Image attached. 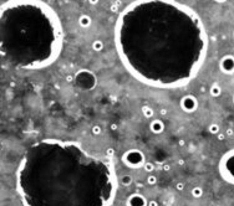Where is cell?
<instances>
[{"instance_id": "26", "label": "cell", "mask_w": 234, "mask_h": 206, "mask_svg": "<svg viewBox=\"0 0 234 206\" xmlns=\"http://www.w3.org/2000/svg\"><path fill=\"white\" fill-rule=\"evenodd\" d=\"M117 128H118V127H117V124H112V126H111V129H112V131H116Z\"/></svg>"}, {"instance_id": "30", "label": "cell", "mask_w": 234, "mask_h": 206, "mask_svg": "<svg viewBox=\"0 0 234 206\" xmlns=\"http://www.w3.org/2000/svg\"><path fill=\"white\" fill-rule=\"evenodd\" d=\"M179 145H181V147H183V145H184V142H183V140H181V142H179Z\"/></svg>"}, {"instance_id": "4", "label": "cell", "mask_w": 234, "mask_h": 206, "mask_svg": "<svg viewBox=\"0 0 234 206\" xmlns=\"http://www.w3.org/2000/svg\"><path fill=\"white\" fill-rule=\"evenodd\" d=\"M73 85L82 92H90L97 86V76L90 70L81 69L73 76Z\"/></svg>"}, {"instance_id": "6", "label": "cell", "mask_w": 234, "mask_h": 206, "mask_svg": "<svg viewBox=\"0 0 234 206\" xmlns=\"http://www.w3.org/2000/svg\"><path fill=\"white\" fill-rule=\"evenodd\" d=\"M121 162L123 163L125 167H127L130 169H141L144 167L147 160H146V155L143 154L142 150L128 149L122 154Z\"/></svg>"}, {"instance_id": "15", "label": "cell", "mask_w": 234, "mask_h": 206, "mask_svg": "<svg viewBox=\"0 0 234 206\" xmlns=\"http://www.w3.org/2000/svg\"><path fill=\"white\" fill-rule=\"evenodd\" d=\"M142 113H143V116H144L146 118H151V117H153V114H155L153 109H152L151 107H148V106H143V107H142Z\"/></svg>"}, {"instance_id": "14", "label": "cell", "mask_w": 234, "mask_h": 206, "mask_svg": "<svg viewBox=\"0 0 234 206\" xmlns=\"http://www.w3.org/2000/svg\"><path fill=\"white\" fill-rule=\"evenodd\" d=\"M208 132H209L210 134H213V136H218V134L220 133V127H219L217 123H210V124L208 126Z\"/></svg>"}, {"instance_id": "20", "label": "cell", "mask_w": 234, "mask_h": 206, "mask_svg": "<svg viewBox=\"0 0 234 206\" xmlns=\"http://www.w3.org/2000/svg\"><path fill=\"white\" fill-rule=\"evenodd\" d=\"M91 133H92L94 136H100L101 133H102V128H101L99 124H95V126H92V128H91Z\"/></svg>"}, {"instance_id": "7", "label": "cell", "mask_w": 234, "mask_h": 206, "mask_svg": "<svg viewBox=\"0 0 234 206\" xmlns=\"http://www.w3.org/2000/svg\"><path fill=\"white\" fill-rule=\"evenodd\" d=\"M181 109L186 113H194L198 109V100L193 95H186L179 101Z\"/></svg>"}, {"instance_id": "27", "label": "cell", "mask_w": 234, "mask_h": 206, "mask_svg": "<svg viewBox=\"0 0 234 206\" xmlns=\"http://www.w3.org/2000/svg\"><path fill=\"white\" fill-rule=\"evenodd\" d=\"M163 169H165V170H169V169H171V167H169L168 164H165V165H163Z\"/></svg>"}, {"instance_id": "18", "label": "cell", "mask_w": 234, "mask_h": 206, "mask_svg": "<svg viewBox=\"0 0 234 206\" xmlns=\"http://www.w3.org/2000/svg\"><path fill=\"white\" fill-rule=\"evenodd\" d=\"M92 49H94L95 51H101V50L103 49V42L100 41V40L94 41V42H92Z\"/></svg>"}, {"instance_id": "17", "label": "cell", "mask_w": 234, "mask_h": 206, "mask_svg": "<svg viewBox=\"0 0 234 206\" xmlns=\"http://www.w3.org/2000/svg\"><path fill=\"white\" fill-rule=\"evenodd\" d=\"M147 184L148 185H156L157 184V181H158V179H157V176L156 175H153V174H150L148 176H147Z\"/></svg>"}, {"instance_id": "3", "label": "cell", "mask_w": 234, "mask_h": 206, "mask_svg": "<svg viewBox=\"0 0 234 206\" xmlns=\"http://www.w3.org/2000/svg\"><path fill=\"white\" fill-rule=\"evenodd\" d=\"M0 52L4 65L42 70L60 56L64 42L61 20L42 0H8L1 5Z\"/></svg>"}, {"instance_id": "31", "label": "cell", "mask_w": 234, "mask_h": 206, "mask_svg": "<svg viewBox=\"0 0 234 206\" xmlns=\"http://www.w3.org/2000/svg\"><path fill=\"white\" fill-rule=\"evenodd\" d=\"M233 102H234V96H233Z\"/></svg>"}, {"instance_id": "19", "label": "cell", "mask_w": 234, "mask_h": 206, "mask_svg": "<svg viewBox=\"0 0 234 206\" xmlns=\"http://www.w3.org/2000/svg\"><path fill=\"white\" fill-rule=\"evenodd\" d=\"M143 169H144V172L146 173H153V170H155V164L151 163V162H146Z\"/></svg>"}, {"instance_id": "1", "label": "cell", "mask_w": 234, "mask_h": 206, "mask_svg": "<svg viewBox=\"0 0 234 206\" xmlns=\"http://www.w3.org/2000/svg\"><path fill=\"white\" fill-rule=\"evenodd\" d=\"M115 42L126 70L155 88L189 83L209 45L198 14L176 0H134L117 19Z\"/></svg>"}, {"instance_id": "23", "label": "cell", "mask_w": 234, "mask_h": 206, "mask_svg": "<svg viewBox=\"0 0 234 206\" xmlns=\"http://www.w3.org/2000/svg\"><path fill=\"white\" fill-rule=\"evenodd\" d=\"M106 152H107V154H108L110 157H111V155H113V149H112V148H110V149H107Z\"/></svg>"}, {"instance_id": "11", "label": "cell", "mask_w": 234, "mask_h": 206, "mask_svg": "<svg viewBox=\"0 0 234 206\" xmlns=\"http://www.w3.org/2000/svg\"><path fill=\"white\" fill-rule=\"evenodd\" d=\"M209 95H210L212 97H219V96L222 95V87H220L217 82L212 83L210 87H209Z\"/></svg>"}, {"instance_id": "21", "label": "cell", "mask_w": 234, "mask_h": 206, "mask_svg": "<svg viewBox=\"0 0 234 206\" xmlns=\"http://www.w3.org/2000/svg\"><path fill=\"white\" fill-rule=\"evenodd\" d=\"M176 189H177L178 191H183V190H184V183H178V184L176 185Z\"/></svg>"}, {"instance_id": "16", "label": "cell", "mask_w": 234, "mask_h": 206, "mask_svg": "<svg viewBox=\"0 0 234 206\" xmlns=\"http://www.w3.org/2000/svg\"><path fill=\"white\" fill-rule=\"evenodd\" d=\"M191 194H192L193 198L199 199V198H202V195H203V189L199 188V186H194V188L191 190Z\"/></svg>"}, {"instance_id": "8", "label": "cell", "mask_w": 234, "mask_h": 206, "mask_svg": "<svg viewBox=\"0 0 234 206\" xmlns=\"http://www.w3.org/2000/svg\"><path fill=\"white\" fill-rule=\"evenodd\" d=\"M219 70L224 75H233L234 73V56L233 55H224L219 61Z\"/></svg>"}, {"instance_id": "5", "label": "cell", "mask_w": 234, "mask_h": 206, "mask_svg": "<svg viewBox=\"0 0 234 206\" xmlns=\"http://www.w3.org/2000/svg\"><path fill=\"white\" fill-rule=\"evenodd\" d=\"M218 173L226 183L234 185V149L226 152L222 155L218 163Z\"/></svg>"}, {"instance_id": "13", "label": "cell", "mask_w": 234, "mask_h": 206, "mask_svg": "<svg viewBox=\"0 0 234 206\" xmlns=\"http://www.w3.org/2000/svg\"><path fill=\"white\" fill-rule=\"evenodd\" d=\"M118 181H120V184H121L122 186H130V185L133 183V179H132V176H131L130 174H123V175L120 176Z\"/></svg>"}, {"instance_id": "28", "label": "cell", "mask_w": 234, "mask_h": 206, "mask_svg": "<svg viewBox=\"0 0 234 206\" xmlns=\"http://www.w3.org/2000/svg\"><path fill=\"white\" fill-rule=\"evenodd\" d=\"M232 134H233V131L232 129H228L227 131V136H232Z\"/></svg>"}, {"instance_id": "22", "label": "cell", "mask_w": 234, "mask_h": 206, "mask_svg": "<svg viewBox=\"0 0 234 206\" xmlns=\"http://www.w3.org/2000/svg\"><path fill=\"white\" fill-rule=\"evenodd\" d=\"M148 206H160V204H158V201H156V200H150V201H148Z\"/></svg>"}, {"instance_id": "25", "label": "cell", "mask_w": 234, "mask_h": 206, "mask_svg": "<svg viewBox=\"0 0 234 206\" xmlns=\"http://www.w3.org/2000/svg\"><path fill=\"white\" fill-rule=\"evenodd\" d=\"M224 137H226V136H224V134H222V133H219V134H218V139H219V140H223V139H224Z\"/></svg>"}, {"instance_id": "10", "label": "cell", "mask_w": 234, "mask_h": 206, "mask_svg": "<svg viewBox=\"0 0 234 206\" xmlns=\"http://www.w3.org/2000/svg\"><path fill=\"white\" fill-rule=\"evenodd\" d=\"M165 129H166V126H165L163 121H161V119H153V121L150 123V131H151L153 134H156V136L162 134V133L165 132Z\"/></svg>"}, {"instance_id": "12", "label": "cell", "mask_w": 234, "mask_h": 206, "mask_svg": "<svg viewBox=\"0 0 234 206\" xmlns=\"http://www.w3.org/2000/svg\"><path fill=\"white\" fill-rule=\"evenodd\" d=\"M91 23H92L91 18H90L89 15H86V14H84V15H81V16L79 18V25H80L81 28H89V26L91 25Z\"/></svg>"}, {"instance_id": "24", "label": "cell", "mask_w": 234, "mask_h": 206, "mask_svg": "<svg viewBox=\"0 0 234 206\" xmlns=\"http://www.w3.org/2000/svg\"><path fill=\"white\" fill-rule=\"evenodd\" d=\"M89 3L91 5H96V4H99V0H89Z\"/></svg>"}, {"instance_id": "9", "label": "cell", "mask_w": 234, "mask_h": 206, "mask_svg": "<svg viewBox=\"0 0 234 206\" xmlns=\"http://www.w3.org/2000/svg\"><path fill=\"white\" fill-rule=\"evenodd\" d=\"M126 206H148V200L146 199L143 194L133 193L127 198Z\"/></svg>"}, {"instance_id": "2", "label": "cell", "mask_w": 234, "mask_h": 206, "mask_svg": "<svg viewBox=\"0 0 234 206\" xmlns=\"http://www.w3.org/2000/svg\"><path fill=\"white\" fill-rule=\"evenodd\" d=\"M15 178L23 206H111L120 183L110 160L54 138L26 149Z\"/></svg>"}, {"instance_id": "29", "label": "cell", "mask_w": 234, "mask_h": 206, "mask_svg": "<svg viewBox=\"0 0 234 206\" xmlns=\"http://www.w3.org/2000/svg\"><path fill=\"white\" fill-rule=\"evenodd\" d=\"M215 3H218V4H223V3H226L227 0H214Z\"/></svg>"}]
</instances>
